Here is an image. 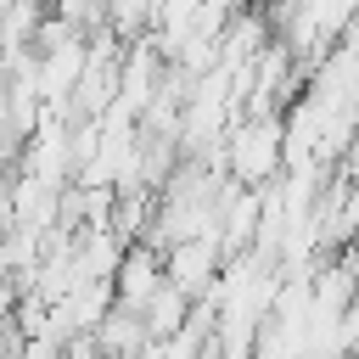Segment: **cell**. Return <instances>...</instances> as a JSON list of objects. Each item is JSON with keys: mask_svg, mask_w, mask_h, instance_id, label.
<instances>
[{"mask_svg": "<svg viewBox=\"0 0 359 359\" xmlns=\"http://www.w3.org/2000/svg\"><path fill=\"white\" fill-rule=\"evenodd\" d=\"M219 163H224V180L236 185H275V174L286 168V129L280 118H236L219 140Z\"/></svg>", "mask_w": 359, "mask_h": 359, "instance_id": "6da1fadb", "label": "cell"}, {"mask_svg": "<svg viewBox=\"0 0 359 359\" xmlns=\"http://www.w3.org/2000/svg\"><path fill=\"white\" fill-rule=\"evenodd\" d=\"M219 269H224V247H219V236H191V241H174V247L163 252V280H174L191 303L219 280Z\"/></svg>", "mask_w": 359, "mask_h": 359, "instance_id": "7a4b0ae2", "label": "cell"}, {"mask_svg": "<svg viewBox=\"0 0 359 359\" xmlns=\"http://www.w3.org/2000/svg\"><path fill=\"white\" fill-rule=\"evenodd\" d=\"M157 286H163V252L151 241H129L123 258H118V269H112V303L140 309Z\"/></svg>", "mask_w": 359, "mask_h": 359, "instance_id": "3957f363", "label": "cell"}, {"mask_svg": "<svg viewBox=\"0 0 359 359\" xmlns=\"http://www.w3.org/2000/svg\"><path fill=\"white\" fill-rule=\"evenodd\" d=\"M95 348H101V359H135L140 348H151V337H146V325H140V314L135 309H123V303H112L101 320H95Z\"/></svg>", "mask_w": 359, "mask_h": 359, "instance_id": "277c9868", "label": "cell"}, {"mask_svg": "<svg viewBox=\"0 0 359 359\" xmlns=\"http://www.w3.org/2000/svg\"><path fill=\"white\" fill-rule=\"evenodd\" d=\"M135 314H140V325H146V337H151V342H168V337H180V325L191 320V297H185L174 280H163V286H157Z\"/></svg>", "mask_w": 359, "mask_h": 359, "instance_id": "5b68a950", "label": "cell"}, {"mask_svg": "<svg viewBox=\"0 0 359 359\" xmlns=\"http://www.w3.org/2000/svg\"><path fill=\"white\" fill-rule=\"evenodd\" d=\"M17 359H62V342H50V337H22Z\"/></svg>", "mask_w": 359, "mask_h": 359, "instance_id": "8992f818", "label": "cell"}]
</instances>
